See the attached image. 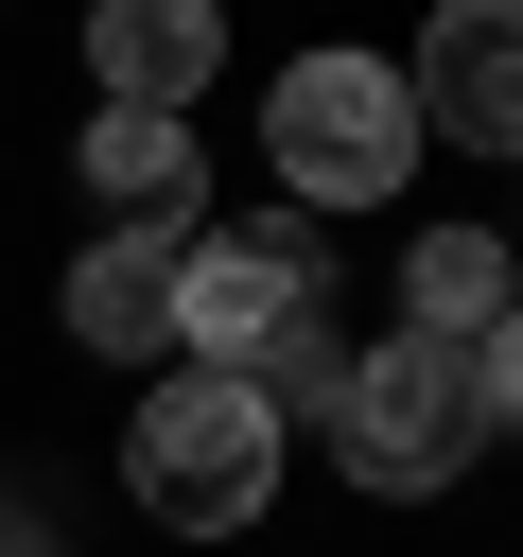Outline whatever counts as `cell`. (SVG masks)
Segmentation results:
<instances>
[{
    "mask_svg": "<svg viewBox=\"0 0 523 557\" xmlns=\"http://www.w3.org/2000/svg\"><path fill=\"white\" fill-rule=\"evenodd\" d=\"M471 453H488V418H471V366H453V348H418V331L349 348V383H331V470H349L366 505H418V487H453Z\"/></svg>",
    "mask_w": 523,
    "mask_h": 557,
    "instance_id": "cell-3",
    "label": "cell"
},
{
    "mask_svg": "<svg viewBox=\"0 0 523 557\" xmlns=\"http://www.w3.org/2000/svg\"><path fill=\"white\" fill-rule=\"evenodd\" d=\"M506 296H523V261H506L488 226H418V261H401V331H418V348H471Z\"/></svg>",
    "mask_w": 523,
    "mask_h": 557,
    "instance_id": "cell-9",
    "label": "cell"
},
{
    "mask_svg": "<svg viewBox=\"0 0 523 557\" xmlns=\"http://www.w3.org/2000/svg\"><path fill=\"white\" fill-rule=\"evenodd\" d=\"M0 557H17V540H0Z\"/></svg>",
    "mask_w": 523,
    "mask_h": 557,
    "instance_id": "cell-11",
    "label": "cell"
},
{
    "mask_svg": "<svg viewBox=\"0 0 523 557\" xmlns=\"http://www.w3.org/2000/svg\"><path fill=\"white\" fill-rule=\"evenodd\" d=\"M506 261H523V244H506Z\"/></svg>",
    "mask_w": 523,
    "mask_h": 557,
    "instance_id": "cell-12",
    "label": "cell"
},
{
    "mask_svg": "<svg viewBox=\"0 0 523 557\" xmlns=\"http://www.w3.org/2000/svg\"><path fill=\"white\" fill-rule=\"evenodd\" d=\"M262 157H279L296 226H314V209H384V191L418 174V104H401L384 52H296V70L262 87Z\"/></svg>",
    "mask_w": 523,
    "mask_h": 557,
    "instance_id": "cell-2",
    "label": "cell"
},
{
    "mask_svg": "<svg viewBox=\"0 0 523 557\" xmlns=\"http://www.w3.org/2000/svg\"><path fill=\"white\" fill-rule=\"evenodd\" d=\"M87 70H105L122 122H174V104L227 70V17H209V0H105V17H87Z\"/></svg>",
    "mask_w": 523,
    "mask_h": 557,
    "instance_id": "cell-6",
    "label": "cell"
},
{
    "mask_svg": "<svg viewBox=\"0 0 523 557\" xmlns=\"http://www.w3.org/2000/svg\"><path fill=\"white\" fill-rule=\"evenodd\" d=\"M296 313H331V261H314L296 209H262V226H192V244H174V348H192V366H244V348L296 331Z\"/></svg>",
    "mask_w": 523,
    "mask_h": 557,
    "instance_id": "cell-4",
    "label": "cell"
},
{
    "mask_svg": "<svg viewBox=\"0 0 523 557\" xmlns=\"http://www.w3.org/2000/svg\"><path fill=\"white\" fill-rule=\"evenodd\" d=\"M122 505L157 540H244L279 505V418L227 383V366H174L139 418H122Z\"/></svg>",
    "mask_w": 523,
    "mask_h": 557,
    "instance_id": "cell-1",
    "label": "cell"
},
{
    "mask_svg": "<svg viewBox=\"0 0 523 557\" xmlns=\"http://www.w3.org/2000/svg\"><path fill=\"white\" fill-rule=\"evenodd\" d=\"M70 157H87L105 226H157V244H192V139H174V122H122V104H105Z\"/></svg>",
    "mask_w": 523,
    "mask_h": 557,
    "instance_id": "cell-8",
    "label": "cell"
},
{
    "mask_svg": "<svg viewBox=\"0 0 523 557\" xmlns=\"http://www.w3.org/2000/svg\"><path fill=\"white\" fill-rule=\"evenodd\" d=\"M70 348H105V366L174 348V244H157V226H105V244L70 261Z\"/></svg>",
    "mask_w": 523,
    "mask_h": 557,
    "instance_id": "cell-7",
    "label": "cell"
},
{
    "mask_svg": "<svg viewBox=\"0 0 523 557\" xmlns=\"http://www.w3.org/2000/svg\"><path fill=\"white\" fill-rule=\"evenodd\" d=\"M401 104H418V157H436V139H471V157H523V0H453V17L418 35Z\"/></svg>",
    "mask_w": 523,
    "mask_h": 557,
    "instance_id": "cell-5",
    "label": "cell"
},
{
    "mask_svg": "<svg viewBox=\"0 0 523 557\" xmlns=\"http://www.w3.org/2000/svg\"><path fill=\"white\" fill-rule=\"evenodd\" d=\"M453 366H471V418H488V435H523V296H506V313H488Z\"/></svg>",
    "mask_w": 523,
    "mask_h": 557,
    "instance_id": "cell-10",
    "label": "cell"
}]
</instances>
